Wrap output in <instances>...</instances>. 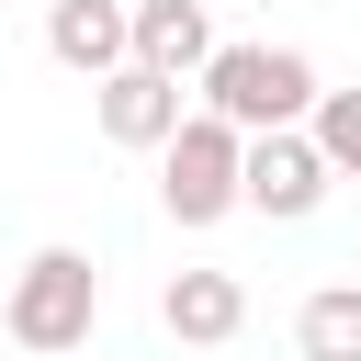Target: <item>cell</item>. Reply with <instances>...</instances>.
I'll return each mask as SVG.
<instances>
[{"label":"cell","instance_id":"6da1fadb","mask_svg":"<svg viewBox=\"0 0 361 361\" xmlns=\"http://www.w3.org/2000/svg\"><path fill=\"white\" fill-rule=\"evenodd\" d=\"M316 56L305 45H214L203 56V79H192V113H214V124H237V135H282V124H305L316 113Z\"/></svg>","mask_w":361,"mask_h":361},{"label":"cell","instance_id":"7a4b0ae2","mask_svg":"<svg viewBox=\"0 0 361 361\" xmlns=\"http://www.w3.org/2000/svg\"><path fill=\"white\" fill-rule=\"evenodd\" d=\"M0 327H11V350H34V361L90 350V327H102V271H90V248H34V259L11 271V293H0Z\"/></svg>","mask_w":361,"mask_h":361},{"label":"cell","instance_id":"3957f363","mask_svg":"<svg viewBox=\"0 0 361 361\" xmlns=\"http://www.w3.org/2000/svg\"><path fill=\"white\" fill-rule=\"evenodd\" d=\"M237 169H248V135L214 124V113H192V124L158 147V203H169V226H226V214H237Z\"/></svg>","mask_w":361,"mask_h":361},{"label":"cell","instance_id":"277c9868","mask_svg":"<svg viewBox=\"0 0 361 361\" xmlns=\"http://www.w3.org/2000/svg\"><path fill=\"white\" fill-rule=\"evenodd\" d=\"M327 158H316V135L305 124H282V135H248V169H237V203L248 214H271V226H305L316 203H327Z\"/></svg>","mask_w":361,"mask_h":361},{"label":"cell","instance_id":"5b68a950","mask_svg":"<svg viewBox=\"0 0 361 361\" xmlns=\"http://www.w3.org/2000/svg\"><path fill=\"white\" fill-rule=\"evenodd\" d=\"M90 113H102V135H113V147H147V158H158V147H169V135L192 124V90L124 56L113 79H90Z\"/></svg>","mask_w":361,"mask_h":361},{"label":"cell","instance_id":"8992f818","mask_svg":"<svg viewBox=\"0 0 361 361\" xmlns=\"http://www.w3.org/2000/svg\"><path fill=\"white\" fill-rule=\"evenodd\" d=\"M158 327H169L180 350H226V338L248 327V282H237V271H169V282H158Z\"/></svg>","mask_w":361,"mask_h":361},{"label":"cell","instance_id":"52a82bcc","mask_svg":"<svg viewBox=\"0 0 361 361\" xmlns=\"http://www.w3.org/2000/svg\"><path fill=\"white\" fill-rule=\"evenodd\" d=\"M45 56L79 68V79H113L135 56V0H56L45 11Z\"/></svg>","mask_w":361,"mask_h":361},{"label":"cell","instance_id":"ba28073f","mask_svg":"<svg viewBox=\"0 0 361 361\" xmlns=\"http://www.w3.org/2000/svg\"><path fill=\"white\" fill-rule=\"evenodd\" d=\"M203 56H214V11L203 0H135V68H158V79H203Z\"/></svg>","mask_w":361,"mask_h":361},{"label":"cell","instance_id":"9c48e42d","mask_svg":"<svg viewBox=\"0 0 361 361\" xmlns=\"http://www.w3.org/2000/svg\"><path fill=\"white\" fill-rule=\"evenodd\" d=\"M293 350L305 361H361V282H316L293 305Z\"/></svg>","mask_w":361,"mask_h":361},{"label":"cell","instance_id":"30bf717a","mask_svg":"<svg viewBox=\"0 0 361 361\" xmlns=\"http://www.w3.org/2000/svg\"><path fill=\"white\" fill-rule=\"evenodd\" d=\"M305 135H316V158H327L338 180H361V90H316Z\"/></svg>","mask_w":361,"mask_h":361}]
</instances>
